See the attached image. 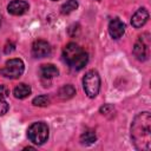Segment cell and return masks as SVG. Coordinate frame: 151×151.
<instances>
[{
	"label": "cell",
	"instance_id": "obj_10",
	"mask_svg": "<svg viewBox=\"0 0 151 151\" xmlns=\"http://www.w3.org/2000/svg\"><path fill=\"white\" fill-rule=\"evenodd\" d=\"M133 54L138 60H142V61L146 60L147 58V44L144 42L142 37H139V39L136 41L133 46Z\"/></svg>",
	"mask_w": 151,
	"mask_h": 151
},
{
	"label": "cell",
	"instance_id": "obj_19",
	"mask_svg": "<svg viewBox=\"0 0 151 151\" xmlns=\"http://www.w3.org/2000/svg\"><path fill=\"white\" fill-rule=\"evenodd\" d=\"M12 51H14V45H13L12 42H9V44H7L6 47H5V53H11Z\"/></svg>",
	"mask_w": 151,
	"mask_h": 151
},
{
	"label": "cell",
	"instance_id": "obj_8",
	"mask_svg": "<svg viewBox=\"0 0 151 151\" xmlns=\"http://www.w3.org/2000/svg\"><path fill=\"white\" fill-rule=\"evenodd\" d=\"M109 32H110V35L113 39L122 38V35L125 32V25H124V22L122 20H119L118 18L112 19L110 21V24H109Z\"/></svg>",
	"mask_w": 151,
	"mask_h": 151
},
{
	"label": "cell",
	"instance_id": "obj_13",
	"mask_svg": "<svg viewBox=\"0 0 151 151\" xmlns=\"http://www.w3.org/2000/svg\"><path fill=\"white\" fill-rule=\"evenodd\" d=\"M76 94V88L72 86V85H64L60 90H59V92H58V96L61 98V99H70V98H72L73 96Z\"/></svg>",
	"mask_w": 151,
	"mask_h": 151
},
{
	"label": "cell",
	"instance_id": "obj_18",
	"mask_svg": "<svg viewBox=\"0 0 151 151\" xmlns=\"http://www.w3.org/2000/svg\"><path fill=\"white\" fill-rule=\"evenodd\" d=\"M8 88L6 87V86H4V85H0V98H6L7 96H8Z\"/></svg>",
	"mask_w": 151,
	"mask_h": 151
},
{
	"label": "cell",
	"instance_id": "obj_15",
	"mask_svg": "<svg viewBox=\"0 0 151 151\" xmlns=\"http://www.w3.org/2000/svg\"><path fill=\"white\" fill-rule=\"evenodd\" d=\"M77 8H78V2H77L76 0H68V1H66V2L61 6L60 12H61L63 14H70V13H72L73 11H76Z\"/></svg>",
	"mask_w": 151,
	"mask_h": 151
},
{
	"label": "cell",
	"instance_id": "obj_2",
	"mask_svg": "<svg viewBox=\"0 0 151 151\" xmlns=\"http://www.w3.org/2000/svg\"><path fill=\"white\" fill-rule=\"evenodd\" d=\"M63 57H64V60L74 70L83 68L88 60L87 53L74 42H70L64 47Z\"/></svg>",
	"mask_w": 151,
	"mask_h": 151
},
{
	"label": "cell",
	"instance_id": "obj_21",
	"mask_svg": "<svg viewBox=\"0 0 151 151\" xmlns=\"http://www.w3.org/2000/svg\"><path fill=\"white\" fill-rule=\"evenodd\" d=\"M52 1H55V0H52Z\"/></svg>",
	"mask_w": 151,
	"mask_h": 151
},
{
	"label": "cell",
	"instance_id": "obj_5",
	"mask_svg": "<svg viewBox=\"0 0 151 151\" xmlns=\"http://www.w3.org/2000/svg\"><path fill=\"white\" fill-rule=\"evenodd\" d=\"M25 70V65L22 63L21 59L14 58V59H9L8 61H6L5 66L0 70L1 76L9 78V79H17L19 78Z\"/></svg>",
	"mask_w": 151,
	"mask_h": 151
},
{
	"label": "cell",
	"instance_id": "obj_16",
	"mask_svg": "<svg viewBox=\"0 0 151 151\" xmlns=\"http://www.w3.org/2000/svg\"><path fill=\"white\" fill-rule=\"evenodd\" d=\"M48 104H50V98H48L47 96H45V94L38 96V97H35V98L33 99V105H35V106H41V107H44V106H47Z\"/></svg>",
	"mask_w": 151,
	"mask_h": 151
},
{
	"label": "cell",
	"instance_id": "obj_17",
	"mask_svg": "<svg viewBox=\"0 0 151 151\" xmlns=\"http://www.w3.org/2000/svg\"><path fill=\"white\" fill-rule=\"evenodd\" d=\"M8 110V104L4 98H0V116H4Z\"/></svg>",
	"mask_w": 151,
	"mask_h": 151
},
{
	"label": "cell",
	"instance_id": "obj_1",
	"mask_svg": "<svg viewBox=\"0 0 151 151\" xmlns=\"http://www.w3.org/2000/svg\"><path fill=\"white\" fill-rule=\"evenodd\" d=\"M131 137L138 150L147 151L151 147V116L149 112L137 114L131 125Z\"/></svg>",
	"mask_w": 151,
	"mask_h": 151
},
{
	"label": "cell",
	"instance_id": "obj_9",
	"mask_svg": "<svg viewBox=\"0 0 151 151\" xmlns=\"http://www.w3.org/2000/svg\"><path fill=\"white\" fill-rule=\"evenodd\" d=\"M149 19V12L145 9V8H139L133 15H132V19H131V24L133 27L136 28H139L142 26H144L146 24Z\"/></svg>",
	"mask_w": 151,
	"mask_h": 151
},
{
	"label": "cell",
	"instance_id": "obj_12",
	"mask_svg": "<svg viewBox=\"0 0 151 151\" xmlns=\"http://www.w3.org/2000/svg\"><path fill=\"white\" fill-rule=\"evenodd\" d=\"M31 86L27 85V84H19L18 86H15V88L13 90V94L15 98H19V99H24L26 97H28L31 94Z\"/></svg>",
	"mask_w": 151,
	"mask_h": 151
},
{
	"label": "cell",
	"instance_id": "obj_11",
	"mask_svg": "<svg viewBox=\"0 0 151 151\" xmlns=\"http://www.w3.org/2000/svg\"><path fill=\"white\" fill-rule=\"evenodd\" d=\"M40 74L45 79H52L59 74V71L53 64H44L40 67Z\"/></svg>",
	"mask_w": 151,
	"mask_h": 151
},
{
	"label": "cell",
	"instance_id": "obj_20",
	"mask_svg": "<svg viewBox=\"0 0 151 151\" xmlns=\"http://www.w3.org/2000/svg\"><path fill=\"white\" fill-rule=\"evenodd\" d=\"M0 25H1V17H0Z\"/></svg>",
	"mask_w": 151,
	"mask_h": 151
},
{
	"label": "cell",
	"instance_id": "obj_6",
	"mask_svg": "<svg viewBox=\"0 0 151 151\" xmlns=\"http://www.w3.org/2000/svg\"><path fill=\"white\" fill-rule=\"evenodd\" d=\"M32 54L35 58H45L51 54V46L45 40H35L32 45Z\"/></svg>",
	"mask_w": 151,
	"mask_h": 151
},
{
	"label": "cell",
	"instance_id": "obj_7",
	"mask_svg": "<svg viewBox=\"0 0 151 151\" xmlns=\"http://www.w3.org/2000/svg\"><path fill=\"white\" fill-rule=\"evenodd\" d=\"M28 8H29L28 4L24 0H13L7 6V11L12 15H21V14L26 13L28 11Z\"/></svg>",
	"mask_w": 151,
	"mask_h": 151
},
{
	"label": "cell",
	"instance_id": "obj_14",
	"mask_svg": "<svg viewBox=\"0 0 151 151\" xmlns=\"http://www.w3.org/2000/svg\"><path fill=\"white\" fill-rule=\"evenodd\" d=\"M96 139H97V136L93 131H86L80 136V142L84 145H91L96 142Z\"/></svg>",
	"mask_w": 151,
	"mask_h": 151
},
{
	"label": "cell",
	"instance_id": "obj_4",
	"mask_svg": "<svg viewBox=\"0 0 151 151\" xmlns=\"http://www.w3.org/2000/svg\"><path fill=\"white\" fill-rule=\"evenodd\" d=\"M83 86H84V91L87 94V97L90 98H94L100 88V77L98 74L97 71L91 70L88 71L83 79Z\"/></svg>",
	"mask_w": 151,
	"mask_h": 151
},
{
	"label": "cell",
	"instance_id": "obj_3",
	"mask_svg": "<svg viewBox=\"0 0 151 151\" xmlns=\"http://www.w3.org/2000/svg\"><path fill=\"white\" fill-rule=\"evenodd\" d=\"M27 136L28 139L38 145L44 144L47 138H48V126L42 123V122H38V123H33L27 131Z\"/></svg>",
	"mask_w": 151,
	"mask_h": 151
}]
</instances>
